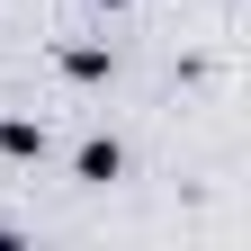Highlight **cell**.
Returning <instances> with one entry per match:
<instances>
[{"mask_svg": "<svg viewBox=\"0 0 251 251\" xmlns=\"http://www.w3.org/2000/svg\"><path fill=\"white\" fill-rule=\"evenodd\" d=\"M63 72H72V81H99V72H108V54H99V45H72V54H63Z\"/></svg>", "mask_w": 251, "mask_h": 251, "instance_id": "3957f363", "label": "cell"}, {"mask_svg": "<svg viewBox=\"0 0 251 251\" xmlns=\"http://www.w3.org/2000/svg\"><path fill=\"white\" fill-rule=\"evenodd\" d=\"M0 152H9V162H36V152H45V126L9 117V126H0Z\"/></svg>", "mask_w": 251, "mask_h": 251, "instance_id": "6da1fadb", "label": "cell"}, {"mask_svg": "<svg viewBox=\"0 0 251 251\" xmlns=\"http://www.w3.org/2000/svg\"><path fill=\"white\" fill-rule=\"evenodd\" d=\"M117 162H126V152H117L108 135H90V144H81V179H99V188H108V179H117Z\"/></svg>", "mask_w": 251, "mask_h": 251, "instance_id": "7a4b0ae2", "label": "cell"}]
</instances>
